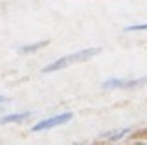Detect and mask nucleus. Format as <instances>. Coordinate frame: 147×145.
Here are the masks:
<instances>
[{"mask_svg": "<svg viewBox=\"0 0 147 145\" xmlns=\"http://www.w3.org/2000/svg\"><path fill=\"white\" fill-rule=\"evenodd\" d=\"M99 52H101V48H85V50H79V52H76V53H70V55H64L61 59H57V61H53L52 64L44 66L42 68V74L57 72V70H61V68L76 64V62H85V61H88V59L96 57Z\"/></svg>", "mask_w": 147, "mask_h": 145, "instance_id": "f257e3e1", "label": "nucleus"}, {"mask_svg": "<svg viewBox=\"0 0 147 145\" xmlns=\"http://www.w3.org/2000/svg\"><path fill=\"white\" fill-rule=\"evenodd\" d=\"M74 117L72 112H64V114H59V116H53V117H48V119H42V121H39L37 125H33V132H40V130H50V129H53V127H59V125H64V123H68Z\"/></svg>", "mask_w": 147, "mask_h": 145, "instance_id": "f03ea898", "label": "nucleus"}, {"mask_svg": "<svg viewBox=\"0 0 147 145\" xmlns=\"http://www.w3.org/2000/svg\"><path fill=\"white\" fill-rule=\"evenodd\" d=\"M103 88H136V87H147V75L145 77H140V79H131V81H125V79H118V77H112V79H107L103 81L101 85Z\"/></svg>", "mask_w": 147, "mask_h": 145, "instance_id": "7ed1b4c3", "label": "nucleus"}, {"mask_svg": "<svg viewBox=\"0 0 147 145\" xmlns=\"http://www.w3.org/2000/svg\"><path fill=\"white\" fill-rule=\"evenodd\" d=\"M26 117H31V112H30V110L2 116V117H0V123H15V121H22V119H26Z\"/></svg>", "mask_w": 147, "mask_h": 145, "instance_id": "20e7f679", "label": "nucleus"}, {"mask_svg": "<svg viewBox=\"0 0 147 145\" xmlns=\"http://www.w3.org/2000/svg\"><path fill=\"white\" fill-rule=\"evenodd\" d=\"M131 132V129H121V130H114V132H109V134H103L105 140H109V142H116V140H121L125 134Z\"/></svg>", "mask_w": 147, "mask_h": 145, "instance_id": "39448f33", "label": "nucleus"}, {"mask_svg": "<svg viewBox=\"0 0 147 145\" xmlns=\"http://www.w3.org/2000/svg\"><path fill=\"white\" fill-rule=\"evenodd\" d=\"M44 44H46V40H40V42L31 44V46H22L18 52H20V53H30V52H35V50H39L40 46H44Z\"/></svg>", "mask_w": 147, "mask_h": 145, "instance_id": "423d86ee", "label": "nucleus"}, {"mask_svg": "<svg viewBox=\"0 0 147 145\" xmlns=\"http://www.w3.org/2000/svg\"><path fill=\"white\" fill-rule=\"evenodd\" d=\"M145 30H147V24H131L125 28V31H145Z\"/></svg>", "mask_w": 147, "mask_h": 145, "instance_id": "0eeeda50", "label": "nucleus"}, {"mask_svg": "<svg viewBox=\"0 0 147 145\" xmlns=\"http://www.w3.org/2000/svg\"><path fill=\"white\" fill-rule=\"evenodd\" d=\"M4 103H9V97H4V96H0V105H4Z\"/></svg>", "mask_w": 147, "mask_h": 145, "instance_id": "6e6552de", "label": "nucleus"}]
</instances>
